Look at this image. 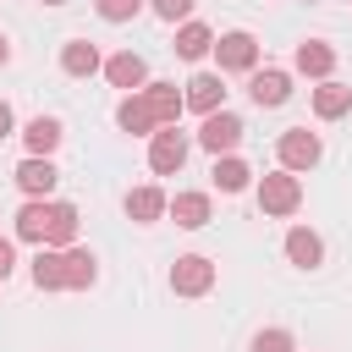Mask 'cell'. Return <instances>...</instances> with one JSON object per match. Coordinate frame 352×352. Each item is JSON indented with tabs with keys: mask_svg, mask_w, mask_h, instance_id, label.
I'll return each mask as SVG.
<instances>
[{
	"mask_svg": "<svg viewBox=\"0 0 352 352\" xmlns=\"http://www.w3.org/2000/svg\"><path fill=\"white\" fill-rule=\"evenodd\" d=\"M275 160H280V170H314L319 160H324V143H319V132H308V126H286L280 138H275Z\"/></svg>",
	"mask_w": 352,
	"mask_h": 352,
	"instance_id": "obj_1",
	"label": "cell"
},
{
	"mask_svg": "<svg viewBox=\"0 0 352 352\" xmlns=\"http://www.w3.org/2000/svg\"><path fill=\"white\" fill-rule=\"evenodd\" d=\"M258 209H264V214H297V209H302V182H297L292 170L258 176Z\"/></svg>",
	"mask_w": 352,
	"mask_h": 352,
	"instance_id": "obj_2",
	"label": "cell"
},
{
	"mask_svg": "<svg viewBox=\"0 0 352 352\" xmlns=\"http://www.w3.org/2000/svg\"><path fill=\"white\" fill-rule=\"evenodd\" d=\"M182 165H187V132L182 126H160L148 138V170L154 176H176Z\"/></svg>",
	"mask_w": 352,
	"mask_h": 352,
	"instance_id": "obj_3",
	"label": "cell"
},
{
	"mask_svg": "<svg viewBox=\"0 0 352 352\" xmlns=\"http://www.w3.org/2000/svg\"><path fill=\"white\" fill-rule=\"evenodd\" d=\"M209 286H214V258L182 253V258L170 264V292H176V297H204Z\"/></svg>",
	"mask_w": 352,
	"mask_h": 352,
	"instance_id": "obj_4",
	"label": "cell"
},
{
	"mask_svg": "<svg viewBox=\"0 0 352 352\" xmlns=\"http://www.w3.org/2000/svg\"><path fill=\"white\" fill-rule=\"evenodd\" d=\"M242 132H248V126H242V116H236V110H214V116H204L198 143H204V148L220 160V154H231V148L242 143Z\"/></svg>",
	"mask_w": 352,
	"mask_h": 352,
	"instance_id": "obj_5",
	"label": "cell"
},
{
	"mask_svg": "<svg viewBox=\"0 0 352 352\" xmlns=\"http://www.w3.org/2000/svg\"><path fill=\"white\" fill-rule=\"evenodd\" d=\"M214 60H220V72H253L258 66V38L253 33H220L214 38Z\"/></svg>",
	"mask_w": 352,
	"mask_h": 352,
	"instance_id": "obj_6",
	"label": "cell"
},
{
	"mask_svg": "<svg viewBox=\"0 0 352 352\" xmlns=\"http://www.w3.org/2000/svg\"><path fill=\"white\" fill-rule=\"evenodd\" d=\"M44 248H55V253L77 248V204L44 198Z\"/></svg>",
	"mask_w": 352,
	"mask_h": 352,
	"instance_id": "obj_7",
	"label": "cell"
},
{
	"mask_svg": "<svg viewBox=\"0 0 352 352\" xmlns=\"http://www.w3.org/2000/svg\"><path fill=\"white\" fill-rule=\"evenodd\" d=\"M248 99H253L258 110H275V104H286V99H292V72H280V66H264V72H253V77H248Z\"/></svg>",
	"mask_w": 352,
	"mask_h": 352,
	"instance_id": "obj_8",
	"label": "cell"
},
{
	"mask_svg": "<svg viewBox=\"0 0 352 352\" xmlns=\"http://www.w3.org/2000/svg\"><path fill=\"white\" fill-rule=\"evenodd\" d=\"M11 182H16L28 198H50V192H55V182H60V170H55V160H44V154H28V160L11 170Z\"/></svg>",
	"mask_w": 352,
	"mask_h": 352,
	"instance_id": "obj_9",
	"label": "cell"
},
{
	"mask_svg": "<svg viewBox=\"0 0 352 352\" xmlns=\"http://www.w3.org/2000/svg\"><path fill=\"white\" fill-rule=\"evenodd\" d=\"M182 104H187V110H198V116L226 110V82H220V72H198V77L182 88Z\"/></svg>",
	"mask_w": 352,
	"mask_h": 352,
	"instance_id": "obj_10",
	"label": "cell"
},
{
	"mask_svg": "<svg viewBox=\"0 0 352 352\" xmlns=\"http://www.w3.org/2000/svg\"><path fill=\"white\" fill-rule=\"evenodd\" d=\"M104 77H110V88H126V94H143V82H148V66H143V55H132V50H121V55H110V60H104Z\"/></svg>",
	"mask_w": 352,
	"mask_h": 352,
	"instance_id": "obj_11",
	"label": "cell"
},
{
	"mask_svg": "<svg viewBox=\"0 0 352 352\" xmlns=\"http://www.w3.org/2000/svg\"><path fill=\"white\" fill-rule=\"evenodd\" d=\"M116 126L132 132V138H154V132H160V121H154V110H148L143 94H126V99L116 104Z\"/></svg>",
	"mask_w": 352,
	"mask_h": 352,
	"instance_id": "obj_12",
	"label": "cell"
},
{
	"mask_svg": "<svg viewBox=\"0 0 352 352\" xmlns=\"http://www.w3.org/2000/svg\"><path fill=\"white\" fill-rule=\"evenodd\" d=\"M165 214H170L182 231H198V226H209L214 204H209V192H176V198L165 204Z\"/></svg>",
	"mask_w": 352,
	"mask_h": 352,
	"instance_id": "obj_13",
	"label": "cell"
},
{
	"mask_svg": "<svg viewBox=\"0 0 352 352\" xmlns=\"http://www.w3.org/2000/svg\"><path fill=\"white\" fill-rule=\"evenodd\" d=\"M292 66H297L302 77H319V82H324V77L336 72V50H330L324 38H302L297 55H292Z\"/></svg>",
	"mask_w": 352,
	"mask_h": 352,
	"instance_id": "obj_14",
	"label": "cell"
},
{
	"mask_svg": "<svg viewBox=\"0 0 352 352\" xmlns=\"http://www.w3.org/2000/svg\"><path fill=\"white\" fill-rule=\"evenodd\" d=\"M143 99H148V110H154V121H160V126H176V121H182V110H187L176 82H143Z\"/></svg>",
	"mask_w": 352,
	"mask_h": 352,
	"instance_id": "obj_15",
	"label": "cell"
},
{
	"mask_svg": "<svg viewBox=\"0 0 352 352\" xmlns=\"http://www.w3.org/2000/svg\"><path fill=\"white\" fill-rule=\"evenodd\" d=\"M286 258H292L297 270H319V264H324V242H319V231L292 226V231H286Z\"/></svg>",
	"mask_w": 352,
	"mask_h": 352,
	"instance_id": "obj_16",
	"label": "cell"
},
{
	"mask_svg": "<svg viewBox=\"0 0 352 352\" xmlns=\"http://www.w3.org/2000/svg\"><path fill=\"white\" fill-rule=\"evenodd\" d=\"M346 110H352V88L336 82V77H324V82L314 88V116H319V121H341Z\"/></svg>",
	"mask_w": 352,
	"mask_h": 352,
	"instance_id": "obj_17",
	"label": "cell"
},
{
	"mask_svg": "<svg viewBox=\"0 0 352 352\" xmlns=\"http://www.w3.org/2000/svg\"><path fill=\"white\" fill-rule=\"evenodd\" d=\"M60 270H66V292H88L99 280V258L88 248H66L60 253Z\"/></svg>",
	"mask_w": 352,
	"mask_h": 352,
	"instance_id": "obj_18",
	"label": "cell"
},
{
	"mask_svg": "<svg viewBox=\"0 0 352 352\" xmlns=\"http://www.w3.org/2000/svg\"><path fill=\"white\" fill-rule=\"evenodd\" d=\"M60 72L66 77H94V72H104V60L88 38H72V44H60Z\"/></svg>",
	"mask_w": 352,
	"mask_h": 352,
	"instance_id": "obj_19",
	"label": "cell"
},
{
	"mask_svg": "<svg viewBox=\"0 0 352 352\" xmlns=\"http://www.w3.org/2000/svg\"><path fill=\"white\" fill-rule=\"evenodd\" d=\"M60 138H66V132H60V121H55V116H33V121L22 126V143H28V154H44V160L60 148Z\"/></svg>",
	"mask_w": 352,
	"mask_h": 352,
	"instance_id": "obj_20",
	"label": "cell"
},
{
	"mask_svg": "<svg viewBox=\"0 0 352 352\" xmlns=\"http://www.w3.org/2000/svg\"><path fill=\"white\" fill-rule=\"evenodd\" d=\"M165 204H170V198H165L160 187H132V192H126V220H138V226H154V220L165 214Z\"/></svg>",
	"mask_w": 352,
	"mask_h": 352,
	"instance_id": "obj_21",
	"label": "cell"
},
{
	"mask_svg": "<svg viewBox=\"0 0 352 352\" xmlns=\"http://www.w3.org/2000/svg\"><path fill=\"white\" fill-rule=\"evenodd\" d=\"M170 50H176L182 60H204V55L214 50V33H209L204 22H182V28H176V44H170Z\"/></svg>",
	"mask_w": 352,
	"mask_h": 352,
	"instance_id": "obj_22",
	"label": "cell"
},
{
	"mask_svg": "<svg viewBox=\"0 0 352 352\" xmlns=\"http://www.w3.org/2000/svg\"><path fill=\"white\" fill-rule=\"evenodd\" d=\"M33 286H38V292H66V270H60V253H55V248H38V258H33Z\"/></svg>",
	"mask_w": 352,
	"mask_h": 352,
	"instance_id": "obj_23",
	"label": "cell"
},
{
	"mask_svg": "<svg viewBox=\"0 0 352 352\" xmlns=\"http://www.w3.org/2000/svg\"><path fill=\"white\" fill-rule=\"evenodd\" d=\"M209 176H214V187H220V192H242V187L253 182V170H248V165H242L236 154H220Z\"/></svg>",
	"mask_w": 352,
	"mask_h": 352,
	"instance_id": "obj_24",
	"label": "cell"
},
{
	"mask_svg": "<svg viewBox=\"0 0 352 352\" xmlns=\"http://www.w3.org/2000/svg\"><path fill=\"white\" fill-rule=\"evenodd\" d=\"M16 236L44 248V198H28V204L16 209Z\"/></svg>",
	"mask_w": 352,
	"mask_h": 352,
	"instance_id": "obj_25",
	"label": "cell"
},
{
	"mask_svg": "<svg viewBox=\"0 0 352 352\" xmlns=\"http://www.w3.org/2000/svg\"><path fill=\"white\" fill-rule=\"evenodd\" d=\"M143 6H148V0H94V11H99L104 22H132Z\"/></svg>",
	"mask_w": 352,
	"mask_h": 352,
	"instance_id": "obj_26",
	"label": "cell"
},
{
	"mask_svg": "<svg viewBox=\"0 0 352 352\" xmlns=\"http://www.w3.org/2000/svg\"><path fill=\"white\" fill-rule=\"evenodd\" d=\"M148 11L160 16V22H192V0H148Z\"/></svg>",
	"mask_w": 352,
	"mask_h": 352,
	"instance_id": "obj_27",
	"label": "cell"
},
{
	"mask_svg": "<svg viewBox=\"0 0 352 352\" xmlns=\"http://www.w3.org/2000/svg\"><path fill=\"white\" fill-rule=\"evenodd\" d=\"M248 352H297V346H292V336H286V330H258Z\"/></svg>",
	"mask_w": 352,
	"mask_h": 352,
	"instance_id": "obj_28",
	"label": "cell"
},
{
	"mask_svg": "<svg viewBox=\"0 0 352 352\" xmlns=\"http://www.w3.org/2000/svg\"><path fill=\"white\" fill-rule=\"evenodd\" d=\"M11 270H16V248L0 236V280H11Z\"/></svg>",
	"mask_w": 352,
	"mask_h": 352,
	"instance_id": "obj_29",
	"label": "cell"
},
{
	"mask_svg": "<svg viewBox=\"0 0 352 352\" xmlns=\"http://www.w3.org/2000/svg\"><path fill=\"white\" fill-rule=\"evenodd\" d=\"M11 132H16V116H11V104L0 99V138H11Z\"/></svg>",
	"mask_w": 352,
	"mask_h": 352,
	"instance_id": "obj_30",
	"label": "cell"
},
{
	"mask_svg": "<svg viewBox=\"0 0 352 352\" xmlns=\"http://www.w3.org/2000/svg\"><path fill=\"white\" fill-rule=\"evenodd\" d=\"M6 60H11V38L0 33V66H6Z\"/></svg>",
	"mask_w": 352,
	"mask_h": 352,
	"instance_id": "obj_31",
	"label": "cell"
},
{
	"mask_svg": "<svg viewBox=\"0 0 352 352\" xmlns=\"http://www.w3.org/2000/svg\"><path fill=\"white\" fill-rule=\"evenodd\" d=\"M44 6H66V0H44Z\"/></svg>",
	"mask_w": 352,
	"mask_h": 352,
	"instance_id": "obj_32",
	"label": "cell"
}]
</instances>
